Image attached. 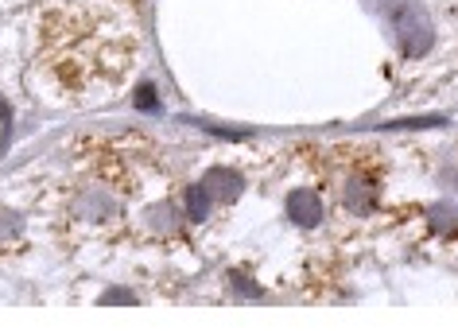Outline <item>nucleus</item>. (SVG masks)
<instances>
[{
	"instance_id": "1",
	"label": "nucleus",
	"mask_w": 458,
	"mask_h": 334,
	"mask_svg": "<svg viewBox=\"0 0 458 334\" xmlns=\"http://www.w3.org/2000/svg\"><path fill=\"white\" fill-rule=\"evenodd\" d=\"M136 51L132 31L109 13L59 4L39 20V63L63 90L117 86Z\"/></svg>"
},
{
	"instance_id": "2",
	"label": "nucleus",
	"mask_w": 458,
	"mask_h": 334,
	"mask_svg": "<svg viewBox=\"0 0 458 334\" xmlns=\"http://www.w3.org/2000/svg\"><path fill=\"white\" fill-rule=\"evenodd\" d=\"M237 194H242V176L225 171V167H214L202 176L199 187L187 191V214L194 222H202V218L210 214V206H229V202H237Z\"/></svg>"
},
{
	"instance_id": "3",
	"label": "nucleus",
	"mask_w": 458,
	"mask_h": 334,
	"mask_svg": "<svg viewBox=\"0 0 458 334\" xmlns=\"http://www.w3.org/2000/svg\"><path fill=\"white\" fill-rule=\"evenodd\" d=\"M393 31H396L400 51L411 55V59H416V55H428L431 43H435V28H431L428 13H423L416 0H396V8H393Z\"/></svg>"
},
{
	"instance_id": "4",
	"label": "nucleus",
	"mask_w": 458,
	"mask_h": 334,
	"mask_svg": "<svg viewBox=\"0 0 458 334\" xmlns=\"http://www.w3.org/2000/svg\"><path fill=\"white\" fill-rule=\"evenodd\" d=\"M346 206L350 210H373L377 206V191H381V179L373 176V171H365V167H353L346 171Z\"/></svg>"
},
{
	"instance_id": "5",
	"label": "nucleus",
	"mask_w": 458,
	"mask_h": 334,
	"mask_svg": "<svg viewBox=\"0 0 458 334\" xmlns=\"http://www.w3.org/2000/svg\"><path fill=\"white\" fill-rule=\"evenodd\" d=\"M323 210H327V206H323V194H318V191L303 187V191L288 194V218L300 229H315L318 222H323Z\"/></svg>"
},
{
	"instance_id": "6",
	"label": "nucleus",
	"mask_w": 458,
	"mask_h": 334,
	"mask_svg": "<svg viewBox=\"0 0 458 334\" xmlns=\"http://www.w3.org/2000/svg\"><path fill=\"white\" fill-rule=\"evenodd\" d=\"M156 106H159V101H156V90L144 82L140 90H136V109H148V113H152Z\"/></svg>"
},
{
	"instance_id": "7",
	"label": "nucleus",
	"mask_w": 458,
	"mask_h": 334,
	"mask_svg": "<svg viewBox=\"0 0 458 334\" xmlns=\"http://www.w3.org/2000/svg\"><path fill=\"white\" fill-rule=\"evenodd\" d=\"M106 299H109V304H132V295H129V292H109Z\"/></svg>"
}]
</instances>
